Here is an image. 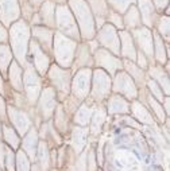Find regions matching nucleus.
I'll list each match as a JSON object with an SVG mask.
<instances>
[{
    "label": "nucleus",
    "instance_id": "obj_1",
    "mask_svg": "<svg viewBox=\"0 0 170 171\" xmlns=\"http://www.w3.org/2000/svg\"><path fill=\"white\" fill-rule=\"evenodd\" d=\"M66 4L74 16L81 39H92L96 35V24L86 0H67Z\"/></svg>",
    "mask_w": 170,
    "mask_h": 171
},
{
    "label": "nucleus",
    "instance_id": "obj_14",
    "mask_svg": "<svg viewBox=\"0 0 170 171\" xmlns=\"http://www.w3.org/2000/svg\"><path fill=\"white\" fill-rule=\"evenodd\" d=\"M91 78L92 73L88 69H82L77 73V75L74 77L73 85H72V90L76 94V97L85 99L88 96L89 89H91Z\"/></svg>",
    "mask_w": 170,
    "mask_h": 171
},
{
    "label": "nucleus",
    "instance_id": "obj_17",
    "mask_svg": "<svg viewBox=\"0 0 170 171\" xmlns=\"http://www.w3.org/2000/svg\"><path fill=\"white\" fill-rule=\"evenodd\" d=\"M86 3H88L92 15H93L95 24L97 28H100L107 23V16H108V12L111 10L107 0H86Z\"/></svg>",
    "mask_w": 170,
    "mask_h": 171
},
{
    "label": "nucleus",
    "instance_id": "obj_4",
    "mask_svg": "<svg viewBox=\"0 0 170 171\" xmlns=\"http://www.w3.org/2000/svg\"><path fill=\"white\" fill-rule=\"evenodd\" d=\"M56 28L58 32H61L62 35L70 38L73 41L81 39L77 23L67 4L56 6Z\"/></svg>",
    "mask_w": 170,
    "mask_h": 171
},
{
    "label": "nucleus",
    "instance_id": "obj_31",
    "mask_svg": "<svg viewBox=\"0 0 170 171\" xmlns=\"http://www.w3.org/2000/svg\"><path fill=\"white\" fill-rule=\"evenodd\" d=\"M132 110H134V115L138 117L141 121L143 123H152V117L149 112L146 110V108L143 105L138 104V102H134L132 104Z\"/></svg>",
    "mask_w": 170,
    "mask_h": 171
},
{
    "label": "nucleus",
    "instance_id": "obj_36",
    "mask_svg": "<svg viewBox=\"0 0 170 171\" xmlns=\"http://www.w3.org/2000/svg\"><path fill=\"white\" fill-rule=\"evenodd\" d=\"M154 7H155L158 15H162L165 12V10L169 7V0H151Z\"/></svg>",
    "mask_w": 170,
    "mask_h": 171
},
{
    "label": "nucleus",
    "instance_id": "obj_18",
    "mask_svg": "<svg viewBox=\"0 0 170 171\" xmlns=\"http://www.w3.org/2000/svg\"><path fill=\"white\" fill-rule=\"evenodd\" d=\"M119 32V41H120V55L124 57L128 61H135L136 58V46L134 43V39H132L130 31L126 30H120Z\"/></svg>",
    "mask_w": 170,
    "mask_h": 171
},
{
    "label": "nucleus",
    "instance_id": "obj_7",
    "mask_svg": "<svg viewBox=\"0 0 170 171\" xmlns=\"http://www.w3.org/2000/svg\"><path fill=\"white\" fill-rule=\"evenodd\" d=\"M134 43L138 45V47L141 49V53H143L147 58H152V31L150 28L144 26H141L139 28H135L132 31H130Z\"/></svg>",
    "mask_w": 170,
    "mask_h": 171
},
{
    "label": "nucleus",
    "instance_id": "obj_22",
    "mask_svg": "<svg viewBox=\"0 0 170 171\" xmlns=\"http://www.w3.org/2000/svg\"><path fill=\"white\" fill-rule=\"evenodd\" d=\"M92 53L89 43H81L76 49V65L77 66H89L92 65Z\"/></svg>",
    "mask_w": 170,
    "mask_h": 171
},
{
    "label": "nucleus",
    "instance_id": "obj_9",
    "mask_svg": "<svg viewBox=\"0 0 170 171\" xmlns=\"http://www.w3.org/2000/svg\"><path fill=\"white\" fill-rule=\"evenodd\" d=\"M21 19V4L18 0H0V20L4 27Z\"/></svg>",
    "mask_w": 170,
    "mask_h": 171
},
{
    "label": "nucleus",
    "instance_id": "obj_39",
    "mask_svg": "<svg viewBox=\"0 0 170 171\" xmlns=\"http://www.w3.org/2000/svg\"><path fill=\"white\" fill-rule=\"evenodd\" d=\"M43 1H45V0H29V3L31 4V6L34 7L35 10H38L39 7H41V4L43 3Z\"/></svg>",
    "mask_w": 170,
    "mask_h": 171
},
{
    "label": "nucleus",
    "instance_id": "obj_34",
    "mask_svg": "<svg viewBox=\"0 0 170 171\" xmlns=\"http://www.w3.org/2000/svg\"><path fill=\"white\" fill-rule=\"evenodd\" d=\"M37 11H38V10L34 8V7H32L29 1H24V3L21 4V15L23 16V20H26L27 23H29V22H31L32 16L37 14Z\"/></svg>",
    "mask_w": 170,
    "mask_h": 171
},
{
    "label": "nucleus",
    "instance_id": "obj_5",
    "mask_svg": "<svg viewBox=\"0 0 170 171\" xmlns=\"http://www.w3.org/2000/svg\"><path fill=\"white\" fill-rule=\"evenodd\" d=\"M97 41L106 50H109L114 54H120V41H119V32L114 26L106 23L101 26L97 32Z\"/></svg>",
    "mask_w": 170,
    "mask_h": 171
},
{
    "label": "nucleus",
    "instance_id": "obj_40",
    "mask_svg": "<svg viewBox=\"0 0 170 171\" xmlns=\"http://www.w3.org/2000/svg\"><path fill=\"white\" fill-rule=\"evenodd\" d=\"M56 6H59V4H66L67 3V0H51Z\"/></svg>",
    "mask_w": 170,
    "mask_h": 171
},
{
    "label": "nucleus",
    "instance_id": "obj_20",
    "mask_svg": "<svg viewBox=\"0 0 170 171\" xmlns=\"http://www.w3.org/2000/svg\"><path fill=\"white\" fill-rule=\"evenodd\" d=\"M122 16H123V26L126 31H132V30L139 28L142 26V19L136 4L130 6Z\"/></svg>",
    "mask_w": 170,
    "mask_h": 171
},
{
    "label": "nucleus",
    "instance_id": "obj_28",
    "mask_svg": "<svg viewBox=\"0 0 170 171\" xmlns=\"http://www.w3.org/2000/svg\"><path fill=\"white\" fill-rule=\"evenodd\" d=\"M108 110L109 112H128V104H127L126 100L122 99L120 96L114 94V96L109 99Z\"/></svg>",
    "mask_w": 170,
    "mask_h": 171
},
{
    "label": "nucleus",
    "instance_id": "obj_21",
    "mask_svg": "<svg viewBox=\"0 0 170 171\" xmlns=\"http://www.w3.org/2000/svg\"><path fill=\"white\" fill-rule=\"evenodd\" d=\"M152 53L155 59L159 62L161 65H163L166 62L167 58V47L165 46L163 39L157 34L155 31H152Z\"/></svg>",
    "mask_w": 170,
    "mask_h": 171
},
{
    "label": "nucleus",
    "instance_id": "obj_15",
    "mask_svg": "<svg viewBox=\"0 0 170 171\" xmlns=\"http://www.w3.org/2000/svg\"><path fill=\"white\" fill-rule=\"evenodd\" d=\"M29 47H30V55H31V58H32V65H34L32 67H35L37 72L43 75L45 73H46L47 67H49V64H50L49 55L38 46V43H37L34 39L30 42Z\"/></svg>",
    "mask_w": 170,
    "mask_h": 171
},
{
    "label": "nucleus",
    "instance_id": "obj_16",
    "mask_svg": "<svg viewBox=\"0 0 170 171\" xmlns=\"http://www.w3.org/2000/svg\"><path fill=\"white\" fill-rule=\"evenodd\" d=\"M29 64V62H27ZM24 88H26V92H27V97L31 102H34L38 97V93H39V77L37 75V72L34 70V67L31 65H27L26 70H24Z\"/></svg>",
    "mask_w": 170,
    "mask_h": 171
},
{
    "label": "nucleus",
    "instance_id": "obj_41",
    "mask_svg": "<svg viewBox=\"0 0 170 171\" xmlns=\"http://www.w3.org/2000/svg\"><path fill=\"white\" fill-rule=\"evenodd\" d=\"M165 110H166V113L169 112V99L167 97H165Z\"/></svg>",
    "mask_w": 170,
    "mask_h": 171
},
{
    "label": "nucleus",
    "instance_id": "obj_6",
    "mask_svg": "<svg viewBox=\"0 0 170 171\" xmlns=\"http://www.w3.org/2000/svg\"><path fill=\"white\" fill-rule=\"evenodd\" d=\"M111 90V78L103 70H96L93 74V82H92V99L96 101H103L107 99Z\"/></svg>",
    "mask_w": 170,
    "mask_h": 171
},
{
    "label": "nucleus",
    "instance_id": "obj_26",
    "mask_svg": "<svg viewBox=\"0 0 170 171\" xmlns=\"http://www.w3.org/2000/svg\"><path fill=\"white\" fill-rule=\"evenodd\" d=\"M53 96H54L53 90L51 89H45L43 97H42V100H41V110L43 112L45 119H49V116L53 113V109H54V107H56V102H53V104H50L49 102V100Z\"/></svg>",
    "mask_w": 170,
    "mask_h": 171
},
{
    "label": "nucleus",
    "instance_id": "obj_38",
    "mask_svg": "<svg viewBox=\"0 0 170 171\" xmlns=\"http://www.w3.org/2000/svg\"><path fill=\"white\" fill-rule=\"evenodd\" d=\"M8 41V31L7 28L0 23V45H6V42Z\"/></svg>",
    "mask_w": 170,
    "mask_h": 171
},
{
    "label": "nucleus",
    "instance_id": "obj_29",
    "mask_svg": "<svg viewBox=\"0 0 170 171\" xmlns=\"http://www.w3.org/2000/svg\"><path fill=\"white\" fill-rule=\"evenodd\" d=\"M109 8L123 15L130 6L136 3V0H107Z\"/></svg>",
    "mask_w": 170,
    "mask_h": 171
},
{
    "label": "nucleus",
    "instance_id": "obj_12",
    "mask_svg": "<svg viewBox=\"0 0 170 171\" xmlns=\"http://www.w3.org/2000/svg\"><path fill=\"white\" fill-rule=\"evenodd\" d=\"M32 37L34 41L38 43V46L43 50L46 54H50L53 50V38L54 31L51 28H47L45 26H32Z\"/></svg>",
    "mask_w": 170,
    "mask_h": 171
},
{
    "label": "nucleus",
    "instance_id": "obj_27",
    "mask_svg": "<svg viewBox=\"0 0 170 171\" xmlns=\"http://www.w3.org/2000/svg\"><path fill=\"white\" fill-rule=\"evenodd\" d=\"M155 32L165 41H169V16L166 15H159L155 23Z\"/></svg>",
    "mask_w": 170,
    "mask_h": 171
},
{
    "label": "nucleus",
    "instance_id": "obj_19",
    "mask_svg": "<svg viewBox=\"0 0 170 171\" xmlns=\"http://www.w3.org/2000/svg\"><path fill=\"white\" fill-rule=\"evenodd\" d=\"M38 16L42 26L47 28H56V4L51 0H45L38 8Z\"/></svg>",
    "mask_w": 170,
    "mask_h": 171
},
{
    "label": "nucleus",
    "instance_id": "obj_32",
    "mask_svg": "<svg viewBox=\"0 0 170 171\" xmlns=\"http://www.w3.org/2000/svg\"><path fill=\"white\" fill-rule=\"evenodd\" d=\"M107 23L111 24V26H114L116 30H124L123 16H122V14L114 11V10H109L108 16H107Z\"/></svg>",
    "mask_w": 170,
    "mask_h": 171
},
{
    "label": "nucleus",
    "instance_id": "obj_8",
    "mask_svg": "<svg viewBox=\"0 0 170 171\" xmlns=\"http://www.w3.org/2000/svg\"><path fill=\"white\" fill-rule=\"evenodd\" d=\"M50 81L59 94L67 96L70 92V72L61 69L59 66H51L49 73Z\"/></svg>",
    "mask_w": 170,
    "mask_h": 171
},
{
    "label": "nucleus",
    "instance_id": "obj_33",
    "mask_svg": "<svg viewBox=\"0 0 170 171\" xmlns=\"http://www.w3.org/2000/svg\"><path fill=\"white\" fill-rule=\"evenodd\" d=\"M147 104L150 105L152 112L155 113V116L159 119V121H163L165 117H166V113L163 112V107H161V104H159L152 96H147Z\"/></svg>",
    "mask_w": 170,
    "mask_h": 171
},
{
    "label": "nucleus",
    "instance_id": "obj_37",
    "mask_svg": "<svg viewBox=\"0 0 170 171\" xmlns=\"http://www.w3.org/2000/svg\"><path fill=\"white\" fill-rule=\"evenodd\" d=\"M147 57L143 54V53H141V51H136V58H135V61L138 62V66L141 67V69H146L147 66H149V61H147Z\"/></svg>",
    "mask_w": 170,
    "mask_h": 171
},
{
    "label": "nucleus",
    "instance_id": "obj_43",
    "mask_svg": "<svg viewBox=\"0 0 170 171\" xmlns=\"http://www.w3.org/2000/svg\"><path fill=\"white\" fill-rule=\"evenodd\" d=\"M19 1V4H22V3H24V1H29V0H18Z\"/></svg>",
    "mask_w": 170,
    "mask_h": 171
},
{
    "label": "nucleus",
    "instance_id": "obj_13",
    "mask_svg": "<svg viewBox=\"0 0 170 171\" xmlns=\"http://www.w3.org/2000/svg\"><path fill=\"white\" fill-rule=\"evenodd\" d=\"M114 90L117 93H122L123 96L128 97V99H135L136 97V85H135L134 80L130 77L127 73H117L115 77L114 82Z\"/></svg>",
    "mask_w": 170,
    "mask_h": 171
},
{
    "label": "nucleus",
    "instance_id": "obj_42",
    "mask_svg": "<svg viewBox=\"0 0 170 171\" xmlns=\"http://www.w3.org/2000/svg\"><path fill=\"white\" fill-rule=\"evenodd\" d=\"M0 90H3V80L0 77Z\"/></svg>",
    "mask_w": 170,
    "mask_h": 171
},
{
    "label": "nucleus",
    "instance_id": "obj_35",
    "mask_svg": "<svg viewBox=\"0 0 170 171\" xmlns=\"http://www.w3.org/2000/svg\"><path fill=\"white\" fill-rule=\"evenodd\" d=\"M147 85H149V89H150V92H151L152 97H154L157 101H163V90L161 89V86H159L154 80H150V81L147 82Z\"/></svg>",
    "mask_w": 170,
    "mask_h": 171
},
{
    "label": "nucleus",
    "instance_id": "obj_25",
    "mask_svg": "<svg viewBox=\"0 0 170 171\" xmlns=\"http://www.w3.org/2000/svg\"><path fill=\"white\" fill-rule=\"evenodd\" d=\"M124 67H126L127 72L130 73V77L134 80V82L142 85V82L144 81V72H143V69H141V67L135 64V62L128 61V59H124Z\"/></svg>",
    "mask_w": 170,
    "mask_h": 171
},
{
    "label": "nucleus",
    "instance_id": "obj_3",
    "mask_svg": "<svg viewBox=\"0 0 170 171\" xmlns=\"http://www.w3.org/2000/svg\"><path fill=\"white\" fill-rule=\"evenodd\" d=\"M77 49V41L62 35L61 32H54L53 38V50L58 65L64 67H69L73 64L74 53Z\"/></svg>",
    "mask_w": 170,
    "mask_h": 171
},
{
    "label": "nucleus",
    "instance_id": "obj_11",
    "mask_svg": "<svg viewBox=\"0 0 170 171\" xmlns=\"http://www.w3.org/2000/svg\"><path fill=\"white\" fill-rule=\"evenodd\" d=\"M95 62L97 66H101L109 72V74H114L117 69H120L123 62L115 55H112L108 50L106 49H97L95 51Z\"/></svg>",
    "mask_w": 170,
    "mask_h": 171
},
{
    "label": "nucleus",
    "instance_id": "obj_10",
    "mask_svg": "<svg viewBox=\"0 0 170 171\" xmlns=\"http://www.w3.org/2000/svg\"><path fill=\"white\" fill-rule=\"evenodd\" d=\"M136 7H138L139 15L142 19V26L147 27V28H154L158 19V12H157L155 7L152 4L151 0H136Z\"/></svg>",
    "mask_w": 170,
    "mask_h": 171
},
{
    "label": "nucleus",
    "instance_id": "obj_2",
    "mask_svg": "<svg viewBox=\"0 0 170 171\" xmlns=\"http://www.w3.org/2000/svg\"><path fill=\"white\" fill-rule=\"evenodd\" d=\"M10 28V39H11V47L14 50V55L19 61L21 65H26L27 50L30 46V26L26 20L19 19L15 23H12Z\"/></svg>",
    "mask_w": 170,
    "mask_h": 171
},
{
    "label": "nucleus",
    "instance_id": "obj_23",
    "mask_svg": "<svg viewBox=\"0 0 170 171\" xmlns=\"http://www.w3.org/2000/svg\"><path fill=\"white\" fill-rule=\"evenodd\" d=\"M23 72H22L21 66L16 65V62H12V66L10 67V81L12 84V88L15 90H23Z\"/></svg>",
    "mask_w": 170,
    "mask_h": 171
},
{
    "label": "nucleus",
    "instance_id": "obj_30",
    "mask_svg": "<svg viewBox=\"0 0 170 171\" xmlns=\"http://www.w3.org/2000/svg\"><path fill=\"white\" fill-rule=\"evenodd\" d=\"M12 59V53L7 45H0V69L1 72H6L10 62Z\"/></svg>",
    "mask_w": 170,
    "mask_h": 171
},
{
    "label": "nucleus",
    "instance_id": "obj_24",
    "mask_svg": "<svg viewBox=\"0 0 170 171\" xmlns=\"http://www.w3.org/2000/svg\"><path fill=\"white\" fill-rule=\"evenodd\" d=\"M150 73H151V77L152 80L157 82V84L161 86L162 90H165L166 94H169V78H167V74L163 73L162 67L158 66H154L150 69Z\"/></svg>",
    "mask_w": 170,
    "mask_h": 171
}]
</instances>
